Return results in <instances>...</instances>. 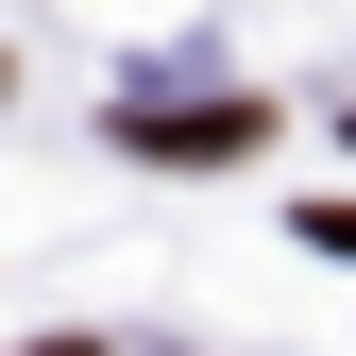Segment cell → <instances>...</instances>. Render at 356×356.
<instances>
[{"mask_svg": "<svg viewBox=\"0 0 356 356\" xmlns=\"http://www.w3.org/2000/svg\"><path fill=\"white\" fill-rule=\"evenodd\" d=\"M119 136H136V153H254L272 119H254V102H136Z\"/></svg>", "mask_w": 356, "mask_h": 356, "instance_id": "obj_1", "label": "cell"}, {"mask_svg": "<svg viewBox=\"0 0 356 356\" xmlns=\"http://www.w3.org/2000/svg\"><path fill=\"white\" fill-rule=\"evenodd\" d=\"M51 356H85V339H51Z\"/></svg>", "mask_w": 356, "mask_h": 356, "instance_id": "obj_2", "label": "cell"}]
</instances>
